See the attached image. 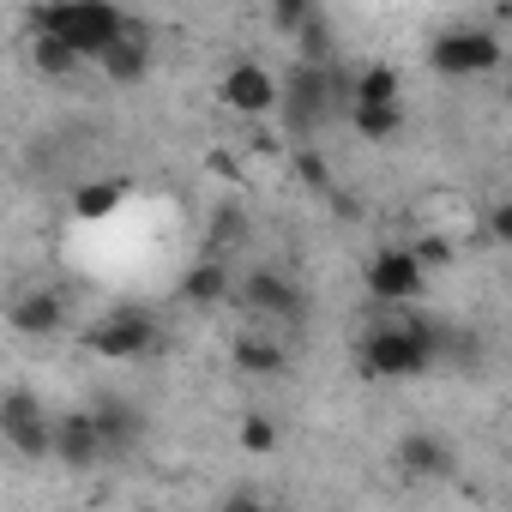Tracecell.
Here are the masks:
<instances>
[{"label":"cell","instance_id":"obj_1","mask_svg":"<svg viewBox=\"0 0 512 512\" xmlns=\"http://www.w3.org/2000/svg\"><path fill=\"white\" fill-rule=\"evenodd\" d=\"M440 356V332L428 320H386L362 338V374L368 380H416Z\"/></svg>","mask_w":512,"mask_h":512},{"label":"cell","instance_id":"obj_2","mask_svg":"<svg viewBox=\"0 0 512 512\" xmlns=\"http://www.w3.org/2000/svg\"><path fill=\"white\" fill-rule=\"evenodd\" d=\"M31 31L61 37L79 61H103L121 37H133V19L115 13V7H103V0H73V7H37Z\"/></svg>","mask_w":512,"mask_h":512},{"label":"cell","instance_id":"obj_3","mask_svg":"<svg viewBox=\"0 0 512 512\" xmlns=\"http://www.w3.org/2000/svg\"><path fill=\"white\" fill-rule=\"evenodd\" d=\"M500 61H506V49L488 25H446L428 43V67L446 79H476V73H494Z\"/></svg>","mask_w":512,"mask_h":512},{"label":"cell","instance_id":"obj_4","mask_svg":"<svg viewBox=\"0 0 512 512\" xmlns=\"http://www.w3.org/2000/svg\"><path fill=\"white\" fill-rule=\"evenodd\" d=\"M163 344V326L145 314V308H109L91 332H85V350L103 356V362H139Z\"/></svg>","mask_w":512,"mask_h":512},{"label":"cell","instance_id":"obj_5","mask_svg":"<svg viewBox=\"0 0 512 512\" xmlns=\"http://www.w3.org/2000/svg\"><path fill=\"white\" fill-rule=\"evenodd\" d=\"M0 440H7L19 458H49L55 452V422L43 416V404H37L31 386L0 392Z\"/></svg>","mask_w":512,"mask_h":512},{"label":"cell","instance_id":"obj_6","mask_svg":"<svg viewBox=\"0 0 512 512\" xmlns=\"http://www.w3.org/2000/svg\"><path fill=\"white\" fill-rule=\"evenodd\" d=\"M362 284H368V296H374V302L404 308V302H416V296L428 290V272L410 260V247L386 241V247H374V260L362 266Z\"/></svg>","mask_w":512,"mask_h":512},{"label":"cell","instance_id":"obj_7","mask_svg":"<svg viewBox=\"0 0 512 512\" xmlns=\"http://www.w3.org/2000/svg\"><path fill=\"white\" fill-rule=\"evenodd\" d=\"M332 73L326 67H296L290 79H278V115L296 127V133H314L326 115H332Z\"/></svg>","mask_w":512,"mask_h":512},{"label":"cell","instance_id":"obj_8","mask_svg":"<svg viewBox=\"0 0 512 512\" xmlns=\"http://www.w3.org/2000/svg\"><path fill=\"white\" fill-rule=\"evenodd\" d=\"M217 97H223V109L241 115V121H266V115H278V79H272V67H260V61H235V67H223Z\"/></svg>","mask_w":512,"mask_h":512},{"label":"cell","instance_id":"obj_9","mask_svg":"<svg viewBox=\"0 0 512 512\" xmlns=\"http://www.w3.org/2000/svg\"><path fill=\"white\" fill-rule=\"evenodd\" d=\"M241 302L260 314V320H272V332H278V326H296V320L308 314V296H302L284 272H253V278L241 284Z\"/></svg>","mask_w":512,"mask_h":512},{"label":"cell","instance_id":"obj_10","mask_svg":"<svg viewBox=\"0 0 512 512\" xmlns=\"http://www.w3.org/2000/svg\"><path fill=\"white\" fill-rule=\"evenodd\" d=\"M7 320H13L19 338H55V332L67 326V302H61L55 290H19V296L7 302Z\"/></svg>","mask_w":512,"mask_h":512},{"label":"cell","instance_id":"obj_11","mask_svg":"<svg viewBox=\"0 0 512 512\" xmlns=\"http://www.w3.org/2000/svg\"><path fill=\"white\" fill-rule=\"evenodd\" d=\"M398 470L416 476V482H440V476L452 470V446H446L434 428H410V434L398 440Z\"/></svg>","mask_w":512,"mask_h":512},{"label":"cell","instance_id":"obj_12","mask_svg":"<svg viewBox=\"0 0 512 512\" xmlns=\"http://www.w3.org/2000/svg\"><path fill=\"white\" fill-rule=\"evenodd\" d=\"M49 458H61L67 470H91V464L103 458L97 428H91V410H73V416L55 422V452H49Z\"/></svg>","mask_w":512,"mask_h":512},{"label":"cell","instance_id":"obj_13","mask_svg":"<svg viewBox=\"0 0 512 512\" xmlns=\"http://www.w3.org/2000/svg\"><path fill=\"white\" fill-rule=\"evenodd\" d=\"M229 356H235V368H241V374H253V380H272V374H284V368H290V350H284V338H278V332H241Z\"/></svg>","mask_w":512,"mask_h":512},{"label":"cell","instance_id":"obj_14","mask_svg":"<svg viewBox=\"0 0 512 512\" xmlns=\"http://www.w3.org/2000/svg\"><path fill=\"white\" fill-rule=\"evenodd\" d=\"M91 428H97V446H103V452H127L145 422H139V410H133L127 398H103V404L91 410Z\"/></svg>","mask_w":512,"mask_h":512},{"label":"cell","instance_id":"obj_15","mask_svg":"<svg viewBox=\"0 0 512 512\" xmlns=\"http://www.w3.org/2000/svg\"><path fill=\"white\" fill-rule=\"evenodd\" d=\"M229 290H235V278H229L223 260H193L187 278H181V302H187V308H217Z\"/></svg>","mask_w":512,"mask_h":512},{"label":"cell","instance_id":"obj_16","mask_svg":"<svg viewBox=\"0 0 512 512\" xmlns=\"http://www.w3.org/2000/svg\"><path fill=\"white\" fill-rule=\"evenodd\" d=\"M97 67H103V79H109V85H139V79L151 73V49H145V37L133 31V37H121Z\"/></svg>","mask_w":512,"mask_h":512},{"label":"cell","instance_id":"obj_17","mask_svg":"<svg viewBox=\"0 0 512 512\" xmlns=\"http://www.w3.org/2000/svg\"><path fill=\"white\" fill-rule=\"evenodd\" d=\"M398 91H404L398 67L374 61V67H362V73H356V97H350V109H398Z\"/></svg>","mask_w":512,"mask_h":512},{"label":"cell","instance_id":"obj_18","mask_svg":"<svg viewBox=\"0 0 512 512\" xmlns=\"http://www.w3.org/2000/svg\"><path fill=\"white\" fill-rule=\"evenodd\" d=\"M31 67L43 73V79H73L85 61L61 43V37H49V31H31Z\"/></svg>","mask_w":512,"mask_h":512},{"label":"cell","instance_id":"obj_19","mask_svg":"<svg viewBox=\"0 0 512 512\" xmlns=\"http://www.w3.org/2000/svg\"><path fill=\"white\" fill-rule=\"evenodd\" d=\"M121 199H127V181H85V187L73 193V217H79V223H97V217H109Z\"/></svg>","mask_w":512,"mask_h":512},{"label":"cell","instance_id":"obj_20","mask_svg":"<svg viewBox=\"0 0 512 512\" xmlns=\"http://www.w3.org/2000/svg\"><path fill=\"white\" fill-rule=\"evenodd\" d=\"M326 61H332V25L314 7V19L296 31V67H326Z\"/></svg>","mask_w":512,"mask_h":512},{"label":"cell","instance_id":"obj_21","mask_svg":"<svg viewBox=\"0 0 512 512\" xmlns=\"http://www.w3.org/2000/svg\"><path fill=\"white\" fill-rule=\"evenodd\" d=\"M350 121H356V133H362L368 145H386V139H398L404 109H350Z\"/></svg>","mask_w":512,"mask_h":512},{"label":"cell","instance_id":"obj_22","mask_svg":"<svg viewBox=\"0 0 512 512\" xmlns=\"http://www.w3.org/2000/svg\"><path fill=\"white\" fill-rule=\"evenodd\" d=\"M241 446H247V452H278V416L247 410V416H241Z\"/></svg>","mask_w":512,"mask_h":512},{"label":"cell","instance_id":"obj_23","mask_svg":"<svg viewBox=\"0 0 512 512\" xmlns=\"http://www.w3.org/2000/svg\"><path fill=\"white\" fill-rule=\"evenodd\" d=\"M241 229H247L241 211H217V217H211V241H205V260H223V253L241 241Z\"/></svg>","mask_w":512,"mask_h":512},{"label":"cell","instance_id":"obj_24","mask_svg":"<svg viewBox=\"0 0 512 512\" xmlns=\"http://www.w3.org/2000/svg\"><path fill=\"white\" fill-rule=\"evenodd\" d=\"M410 260H416L422 272H428V266H446V260H452V241H446V235H416V241H410Z\"/></svg>","mask_w":512,"mask_h":512},{"label":"cell","instance_id":"obj_25","mask_svg":"<svg viewBox=\"0 0 512 512\" xmlns=\"http://www.w3.org/2000/svg\"><path fill=\"white\" fill-rule=\"evenodd\" d=\"M308 19H314V7H308V0H278V7H272V25H278L284 37H296Z\"/></svg>","mask_w":512,"mask_h":512},{"label":"cell","instance_id":"obj_26","mask_svg":"<svg viewBox=\"0 0 512 512\" xmlns=\"http://www.w3.org/2000/svg\"><path fill=\"white\" fill-rule=\"evenodd\" d=\"M217 512H272L260 494H253V488H235V494H223V506Z\"/></svg>","mask_w":512,"mask_h":512},{"label":"cell","instance_id":"obj_27","mask_svg":"<svg viewBox=\"0 0 512 512\" xmlns=\"http://www.w3.org/2000/svg\"><path fill=\"white\" fill-rule=\"evenodd\" d=\"M488 241H494V247L512 241V205H494V211H488Z\"/></svg>","mask_w":512,"mask_h":512},{"label":"cell","instance_id":"obj_28","mask_svg":"<svg viewBox=\"0 0 512 512\" xmlns=\"http://www.w3.org/2000/svg\"><path fill=\"white\" fill-rule=\"evenodd\" d=\"M302 175H308V181H314V187H326V163H320V157H314V151H302Z\"/></svg>","mask_w":512,"mask_h":512}]
</instances>
